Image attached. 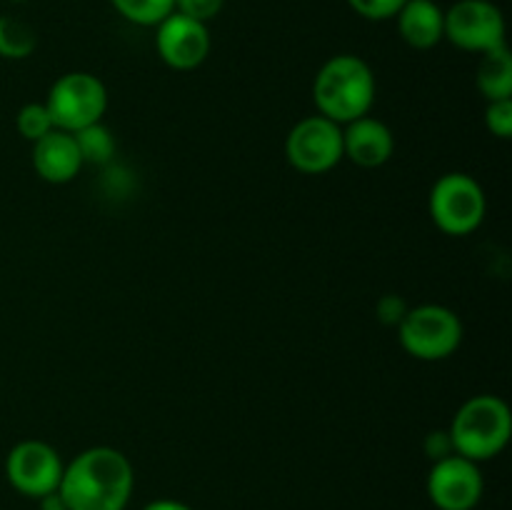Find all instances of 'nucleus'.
Wrapping results in <instances>:
<instances>
[{
  "instance_id": "f257e3e1",
  "label": "nucleus",
  "mask_w": 512,
  "mask_h": 510,
  "mask_svg": "<svg viewBox=\"0 0 512 510\" xmlns=\"http://www.w3.org/2000/svg\"><path fill=\"white\" fill-rule=\"evenodd\" d=\"M135 473L120 450L95 445L63 468L58 493L68 510H125L133 495Z\"/></svg>"
},
{
  "instance_id": "f03ea898",
  "label": "nucleus",
  "mask_w": 512,
  "mask_h": 510,
  "mask_svg": "<svg viewBox=\"0 0 512 510\" xmlns=\"http://www.w3.org/2000/svg\"><path fill=\"white\" fill-rule=\"evenodd\" d=\"M318 115L338 125L370 113L375 103V73L360 55H335L325 60L313 83Z\"/></svg>"
},
{
  "instance_id": "7ed1b4c3",
  "label": "nucleus",
  "mask_w": 512,
  "mask_h": 510,
  "mask_svg": "<svg viewBox=\"0 0 512 510\" xmlns=\"http://www.w3.org/2000/svg\"><path fill=\"white\" fill-rule=\"evenodd\" d=\"M453 450L473 463L503 453L512 433V415L508 403L498 395H475L465 400L450 423Z\"/></svg>"
},
{
  "instance_id": "20e7f679",
  "label": "nucleus",
  "mask_w": 512,
  "mask_h": 510,
  "mask_svg": "<svg viewBox=\"0 0 512 510\" xmlns=\"http://www.w3.org/2000/svg\"><path fill=\"white\" fill-rule=\"evenodd\" d=\"M398 340L408 355L425 360V363H435V360L450 358L460 348L463 323H460L458 313L445 305H415L400 320Z\"/></svg>"
},
{
  "instance_id": "39448f33",
  "label": "nucleus",
  "mask_w": 512,
  "mask_h": 510,
  "mask_svg": "<svg viewBox=\"0 0 512 510\" xmlns=\"http://www.w3.org/2000/svg\"><path fill=\"white\" fill-rule=\"evenodd\" d=\"M45 108L55 130L78 133L88 125L103 123V115L108 110V88L93 73H83V70L65 73L50 85Z\"/></svg>"
},
{
  "instance_id": "423d86ee",
  "label": "nucleus",
  "mask_w": 512,
  "mask_h": 510,
  "mask_svg": "<svg viewBox=\"0 0 512 510\" xmlns=\"http://www.w3.org/2000/svg\"><path fill=\"white\" fill-rule=\"evenodd\" d=\"M430 218L445 235L463 238L480 228L485 220V193L468 173H445L430 188Z\"/></svg>"
},
{
  "instance_id": "0eeeda50",
  "label": "nucleus",
  "mask_w": 512,
  "mask_h": 510,
  "mask_svg": "<svg viewBox=\"0 0 512 510\" xmlns=\"http://www.w3.org/2000/svg\"><path fill=\"white\" fill-rule=\"evenodd\" d=\"M285 158L305 175H323L343 160V125L308 115L290 128L285 138Z\"/></svg>"
},
{
  "instance_id": "6e6552de",
  "label": "nucleus",
  "mask_w": 512,
  "mask_h": 510,
  "mask_svg": "<svg viewBox=\"0 0 512 510\" xmlns=\"http://www.w3.org/2000/svg\"><path fill=\"white\" fill-rule=\"evenodd\" d=\"M445 38L468 53H488L505 45V18L490 0H458L445 13Z\"/></svg>"
},
{
  "instance_id": "1a4fd4ad",
  "label": "nucleus",
  "mask_w": 512,
  "mask_h": 510,
  "mask_svg": "<svg viewBox=\"0 0 512 510\" xmlns=\"http://www.w3.org/2000/svg\"><path fill=\"white\" fill-rule=\"evenodd\" d=\"M63 460L45 440H23L5 458V475L18 493L40 500L55 493L63 478Z\"/></svg>"
},
{
  "instance_id": "9d476101",
  "label": "nucleus",
  "mask_w": 512,
  "mask_h": 510,
  "mask_svg": "<svg viewBox=\"0 0 512 510\" xmlns=\"http://www.w3.org/2000/svg\"><path fill=\"white\" fill-rule=\"evenodd\" d=\"M483 488L478 463L458 453L435 460L428 473V498L438 510H473L483 498Z\"/></svg>"
},
{
  "instance_id": "9b49d317",
  "label": "nucleus",
  "mask_w": 512,
  "mask_h": 510,
  "mask_svg": "<svg viewBox=\"0 0 512 510\" xmlns=\"http://www.w3.org/2000/svg\"><path fill=\"white\" fill-rule=\"evenodd\" d=\"M155 48L160 60L173 70H195L210 55L208 25L183 13H170L155 25Z\"/></svg>"
},
{
  "instance_id": "f8f14e48",
  "label": "nucleus",
  "mask_w": 512,
  "mask_h": 510,
  "mask_svg": "<svg viewBox=\"0 0 512 510\" xmlns=\"http://www.w3.org/2000/svg\"><path fill=\"white\" fill-rule=\"evenodd\" d=\"M393 150V130L373 115H363L343 128V158L360 168H380L393 158Z\"/></svg>"
},
{
  "instance_id": "ddd939ff",
  "label": "nucleus",
  "mask_w": 512,
  "mask_h": 510,
  "mask_svg": "<svg viewBox=\"0 0 512 510\" xmlns=\"http://www.w3.org/2000/svg\"><path fill=\"white\" fill-rule=\"evenodd\" d=\"M83 155L73 133L65 130H50L40 140L33 143V168L45 183L65 185L75 180V175L83 168Z\"/></svg>"
},
{
  "instance_id": "4468645a",
  "label": "nucleus",
  "mask_w": 512,
  "mask_h": 510,
  "mask_svg": "<svg viewBox=\"0 0 512 510\" xmlns=\"http://www.w3.org/2000/svg\"><path fill=\"white\" fill-rule=\"evenodd\" d=\"M395 18L400 38L410 48L430 50L445 38V13L435 0H408Z\"/></svg>"
},
{
  "instance_id": "2eb2a0df",
  "label": "nucleus",
  "mask_w": 512,
  "mask_h": 510,
  "mask_svg": "<svg viewBox=\"0 0 512 510\" xmlns=\"http://www.w3.org/2000/svg\"><path fill=\"white\" fill-rule=\"evenodd\" d=\"M478 90L485 95V100H505L512 98V55L508 45L488 50L483 53L475 73Z\"/></svg>"
},
{
  "instance_id": "dca6fc26",
  "label": "nucleus",
  "mask_w": 512,
  "mask_h": 510,
  "mask_svg": "<svg viewBox=\"0 0 512 510\" xmlns=\"http://www.w3.org/2000/svg\"><path fill=\"white\" fill-rule=\"evenodd\" d=\"M38 48V35L25 20L15 15H0V58L25 60Z\"/></svg>"
},
{
  "instance_id": "f3484780",
  "label": "nucleus",
  "mask_w": 512,
  "mask_h": 510,
  "mask_svg": "<svg viewBox=\"0 0 512 510\" xmlns=\"http://www.w3.org/2000/svg\"><path fill=\"white\" fill-rule=\"evenodd\" d=\"M75 135V143H78L80 155H83V163L90 165H105L115 153V140L113 133L105 128L103 123L88 125V128L78 130Z\"/></svg>"
},
{
  "instance_id": "a211bd4d",
  "label": "nucleus",
  "mask_w": 512,
  "mask_h": 510,
  "mask_svg": "<svg viewBox=\"0 0 512 510\" xmlns=\"http://www.w3.org/2000/svg\"><path fill=\"white\" fill-rule=\"evenodd\" d=\"M110 3L135 25H158L175 10V0H110Z\"/></svg>"
},
{
  "instance_id": "6ab92c4d",
  "label": "nucleus",
  "mask_w": 512,
  "mask_h": 510,
  "mask_svg": "<svg viewBox=\"0 0 512 510\" xmlns=\"http://www.w3.org/2000/svg\"><path fill=\"white\" fill-rule=\"evenodd\" d=\"M15 125H18V133L23 135L25 140H30V143H35V140H40L43 135H48L50 130H55L45 103H25L23 108L18 110Z\"/></svg>"
},
{
  "instance_id": "aec40b11",
  "label": "nucleus",
  "mask_w": 512,
  "mask_h": 510,
  "mask_svg": "<svg viewBox=\"0 0 512 510\" xmlns=\"http://www.w3.org/2000/svg\"><path fill=\"white\" fill-rule=\"evenodd\" d=\"M485 128L498 138L508 140L512 135V98L490 100L485 108Z\"/></svg>"
},
{
  "instance_id": "412c9836",
  "label": "nucleus",
  "mask_w": 512,
  "mask_h": 510,
  "mask_svg": "<svg viewBox=\"0 0 512 510\" xmlns=\"http://www.w3.org/2000/svg\"><path fill=\"white\" fill-rule=\"evenodd\" d=\"M408 0H348L350 8L365 20H390Z\"/></svg>"
},
{
  "instance_id": "4be33fe9",
  "label": "nucleus",
  "mask_w": 512,
  "mask_h": 510,
  "mask_svg": "<svg viewBox=\"0 0 512 510\" xmlns=\"http://www.w3.org/2000/svg\"><path fill=\"white\" fill-rule=\"evenodd\" d=\"M223 5L225 0H175V13H183L208 25V20H213L223 10Z\"/></svg>"
},
{
  "instance_id": "5701e85b",
  "label": "nucleus",
  "mask_w": 512,
  "mask_h": 510,
  "mask_svg": "<svg viewBox=\"0 0 512 510\" xmlns=\"http://www.w3.org/2000/svg\"><path fill=\"white\" fill-rule=\"evenodd\" d=\"M410 310V305H408V300L405 298H400V295H395V293H388V295H383V298L378 300V305H375V313H378V320L383 325H388V328H398L400 325V320L405 318V313H408Z\"/></svg>"
},
{
  "instance_id": "b1692460",
  "label": "nucleus",
  "mask_w": 512,
  "mask_h": 510,
  "mask_svg": "<svg viewBox=\"0 0 512 510\" xmlns=\"http://www.w3.org/2000/svg\"><path fill=\"white\" fill-rule=\"evenodd\" d=\"M423 450L425 455H428L430 460H443L448 458V455H453V440H450V433L448 430H430L428 435H425V443H423Z\"/></svg>"
},
{
  "instance_id": "393cba45",
  "label": "nucleus",
  "mask_w": 512,
  "mask_h": 510,
  "mask_svg": "<svg viewBox=\"0 0 512 510\" xmlns=\"http://www.w3.org/2000/svg\"><path fill=\"white\" fill-rule=\"evenodd\" d=\"M40 510H68V505H65L63 495L55 490V493H48L40 498Z\"/></svg>"
},
{
  "instance_id": "a878e982",
  "label": "nucleus",
  "mask_w": 512,
  "mask_h": 510,
  "mask_svg": "<svg viewBox=\"0 0 512 510\" xmlns=\"http://www.w3.org/2000/svg\"><path fill=\"white\" fill-rule=\"evenodd\" d=\"M143 510H193V508H190V505H185V503H180V500L163 498V500H153V503L145 505Z\"/></svg>"
},
{
  "instance_id": "bb28decb",
  "label": "nucleus",
  "mask_w": 512,
  "mask_h": 510,
  "mask_svg": "<svg viewBox=\"0 0 512 510\" xmlns=\"http://www.w3.org/2000/svg\"><path fill=\"white\" fill-rule=\"evenodd\" d=\"M13 3H25V0H13Z\"/></svg>"
}]
</instances>
